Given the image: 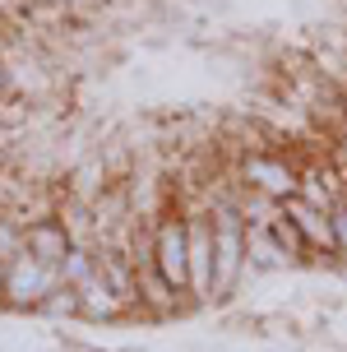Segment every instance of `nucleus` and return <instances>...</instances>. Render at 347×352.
<instances>
[{
  "mask_svg": "<svg viewBox=\"0 0 347 352\" xmlns=\"http://www.w3.org/2000/svg\"><path fill=\"white\" fill-rule=\"evenodd\" d=\"M232 176H236V186L264 195V199H273V204H287V199H296V190H301V162H292L282 148H273V144L232 158Z\"/></svg>",
  "mask_w": 347,
  "mask_h": 352,
  "instance_id": "f257e3e1",
  "label": "nucleus"
},
{
  "mask_svg": "<svg viewBox=\"0 0 347 352\" xmlns=\"http://www.w3.org/2000/svg\"><path fill=\"white\" fill-rule=\"evenodd\" d=\"M37 316H47V320H79V292L69 287V283H60L52 297L42 301V311Z\"/></svg>",
  "mask_w": 347,
  "mask_h": 352,
  "instance_id": "1a4fd4ad",
  "label": "nucleus"
},
{
  "mask_svg": "<svg viewBox=\"0 0 347 352\" xmlns=\"http://www.w3.org/2000/svg\"><path fill=\"white\" fill-rule=\"evenodd\" d=\"M79 292V320L88 324H121V320H135L130 316V306L116 297V287L98 274V278H88L84 287H74Z\"/></svg>",
  "mask_w": 347,
  "mask_h": 352,
  "instance_id": "39448f33",
  "label": "nucleus"
},
{
  "mask_svg": "<svg viewBox=\"0 0 347 352\" xmlns=\"http://www.w3.org/2000/svg\"><path fill=\"white\" fill-rule=\"evenodd\" d=\"M245 255H250V269H255L260 278L292 274V269H296V260L273 241V232H269V228H250V236H245Z\"/></svg>",
  "mask_w": 347,
  "mask_h": 352,
  "instance_id": "0eeeda50",
  "label": "nucleus"
},
{
  "mask_svg": "<svg viewBox=\"0 0 347 352\" xmlns=\"http://www.w3.org/2000/svg\"><path fill=\"white\" fill-rule=\"evenodd\" d=\"M148 241H153V264L167 278V287L181 301H190V232H186V213L176 204V195H172V204L157 213V223L148 228Z\"/></svg>",
  "mask_w": 347,
  "mask_h": 352,
  "instance_id": "f03ea898",
  "label": "nucleus"
},
{
  "mask_svg": "<svg viewBox=\"0 0 347 352\" xmlns=\"http://www.w3.org/2000/svg\"><path fill=\"white\" fill-rule=\"evenodd\" d=\"M23 250H28L33 260L56 264V269H60V260L74 250V241H69V232H65L60 218H37V223L23 228Z\"/></svg>",
  "mask_w": 347,
  "mask_h": 352,
  "instance_id": "423d86ee",
  "label": "nucleus"
},
{
  "mask_svg": "<svg viewBox=\"0 0 347 352\" xmlns=\"http://www.w3.org/2000/svg\"><path fill=\"white\" fill-rule=\"evenodd\" d=\"M56 287H60V269L33 260L28 250H19L14 260L0 269V297H5V311H19V316H28V311L37 316L42 301L52 297Z\"/></svg>",
  "mask_w": 347,
  "mask_h": 352,
  "instance_id": "7ed1b4c3",
  "label": "nucleus"
},
{
  "mask_svg": "<svg viewBox=\"0 0 347 352\" xmlns=\"http://www.w3.org/2000/svg\"><path fill=\"white\" fill-rule=\"evenodd\" d=\"M0 311H5V297H0Z\"/></svg>",
  "mask_w": 347,
  "mask_h": 352,
  "instance_id": "9b49d317",
  "label": "nucleus"
},
{
  "mask_svg": "<svg viewBox=\"0 0 347 352\" xmlns=\"http://www.w3.org/2000/svg\"><path fill=\"white\" fill-rule=\"evenodd\" d=\"M88 278H98V250L74 246L65 260H60V283H69V287H84Z\"/></svg>",
  "mask_w": 347,
  "mask_h": 352,
  "instance_id": "6e6552de",
  "label": "nucleus"
},
{
  "mask_svg": "<svg viewBox=\"0 0 347 352\" xmlns=\"http://www.w3.org/2000/svg\"><path fill=\"white\" fill-rule=\"evenodd\" d=\"M19 250H23V228H19L10 213H0V269L14 260Z\"/></svg>",
  "mask_w": 347,
  "mask_h": 352,
  "instance_id": "9d476101",
  "label": "nucleus"
},
{
  "mask_svg": "<svg viewBox=\"0 0 347 352\" xmlns=\"http://www.w3.org/2000/svg\"><path fill=\"white\" fill-rule=\"evenodd\" d=\"M186 213V232H190V301L213 306V218L208 209H181Z\"/></svg>",
  "mask_w": 347,
  "mask_h": 352,
  "instance_id": "20e7f679",
  "label": "nucleus"
}]
</instances>
